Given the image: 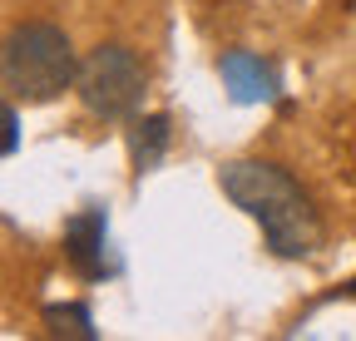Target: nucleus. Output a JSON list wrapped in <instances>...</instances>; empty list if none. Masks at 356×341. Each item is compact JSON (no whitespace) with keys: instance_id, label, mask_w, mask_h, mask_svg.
Listing matches in <instances>:
<instances>
[{"instance_id":"nucleus-1","label":"nucleus","mask_w":356,"mask_h":341,"mask_svg":"<svg viewBox=\"0 0 356 341\" xmlns=\"http://www.w3.org/2000/svg\"><path fill=\"white\" fill-rule=\"evenodd\" d=\"M218 183L262 228L267 247H273L277 258H307V252L322 247L317 208H312V198L302 193V183L292 174H282L277 163H257V158L228 163L218 174Z\"/></svg>"},{"instance_id":"nucleus-2","label":"nucleus","mask_w":356,"mask_h":341,"mask_svg":"<svg viewBox=\"0 0 356 341\" xmlns=\"http://www.w3.org/2000/svg\"><path fill=\"white\" fill-rule=\"evenodd\" d=\"M70 84H79V65H74V45H70L65 30L35 20L6 40V90L15 99L50 104Z\"/></svg>"},{"instance_id":"nucleus-3","label":"nucleus","mask_w":356,"mask_h":341,"mask_svg":"<svg viewBox=\"0 0 356 341\" xmlns=\"http://www.w3.org/2000/svg\"><path fill=\"white\" fill-rule=\"evenodd\" d=\"M79 99L99 119H129L144 99V69L124 45H99L79 65Z\"/></svg>"},{"instance_id":"nucleus-4","label":"nucleus","mask_w":356,"mask_h":341,"mask_svg":"<svg viewBox=\"0 0 356 341\" xmlns=\"http://www.w3.org/2000/svg\"><path fill=\"white\" fill-rule=\"evenodd\" d=\"M104 208H84L79 218H70L65 228V252H70V263L79 277H104Z\"/></svg>"},{"instance_id":"nucleus-5","label":"nucleus","mask_w":356,"mask_h":341,"mask_svg":"<svg viewBox=\"0 0 356 341\" xmlns=\"http://www.w3.org/2000/svg\"><path fill=\"white\" fill-rule=\"evenodd\" d=\"M222 84H228V94L238 99V104H257V99H273V90H277V79H273V69H267L257 55H248V50H228L222 55Z\"/></svg>"},{"instance_id":"nucleus-6","label":"nucleus","mask_w":356,"mask_h":341,"mask_svg":"<svg viewBox=\"0 0 356 341\" xmlns=\"http://www.w3.org/2000/svg\"><path fill=\"white\" fill-rule=\"evenodd\" d=\"M163 149H168V119H163V114H144V119L129 129V158H134V174H149V168L163 158Z\"/></svg>"},{"instance_id":"nucleus-7","label":"nucleus","mask_w":356,"mask_h":341,"mask_svg":"<svg viewBox=\"0 0 356 341\" xmlns=\"http://www.w3.org/2000/svg\"><path fill=\"white\" fill-rule=\"evenodd\" d=\"M44 326H50L55 336H95V322H89V312L79 307V302H70V307H50L44 312Z\"/></svg>"},{"instance_id":"nucleus-8","label":"nucleus","mask_w":356,"mask_h":341,"mask_svg":"<svg viewBox=\"0 0 356 341\" xmlns=\"http://www.w3.org/2000/svg\"><path fill=\"white\" fill-rule=\"evenodd\" d=\"M15 129H20V119H15V109H6V153L20 149V134H15Z\"/></svg>"},{"instance_id":"nucleus-9","label":"nucleus","mask_w":356,"mask_h":341,"mask_svg":"<svg viewBox=\"0 0 356 341\" xmlns=\"http://www.w3.org/2000/svg\"><path fill=\"white\" fill-rule=\"evenodd\" d=\"M351 292H356V282H351Z\"/></svg>"}]
</instances>
